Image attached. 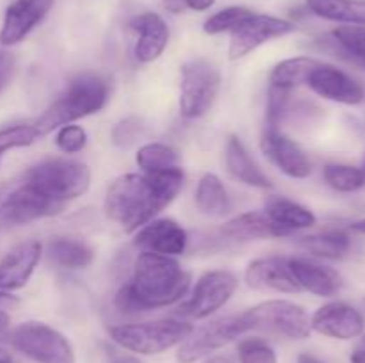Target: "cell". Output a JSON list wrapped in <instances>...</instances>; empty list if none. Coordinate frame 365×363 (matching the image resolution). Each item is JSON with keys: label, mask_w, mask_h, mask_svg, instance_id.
<instances>
[{"label": "cell", "mask_w": 365, "mask_h": 363, "mask_svg": "<svg viewBox=\"0 0 365 363\" xmlns=\"http://www.w3.org/2000/svg\"><path fill=\"white\" fill-rule=\"evenodd\" d=\"M298 244L314 256L339 260L344 258L351 249V238L342 230H328L321 231V233L305 235V237L299 238Z\"/></svg>", "instance_id": "28"}, {"label": "cell", "mask_w": 365, "mask_h": 363, "mask_svg": "<svg viewBox=\"0 0 365 363\" xmlns=\"http://www.w3.org/2000/svg\"><path fill=\"white\" fill-rule=\"evenodd\" d=\"M319 60L312 57H291L273 68L269 75V85L282 89H294L298 85L307 84L310 73L317 68Z\"/></svg>", "instance_id": "29"}, {"label": "cell", "mask_w": 365, "mask_h": 363, "mask_svg": "<svg viewBox=\"0 0 365 363\" xmlns=\"http://www.w3.org/2000/svg\"><path fill=\"white\" fill-rule=\"evenodd\" d=\"M109 100V84L96 73H81L70 80L63 95L38 117L34 123L39 135L50 134L63 125H70L81 117L95 114L106 107Z\"/></svg>", "instance_id": "3"}, {"label": "cell", "mask_w": 365, "mask_h": 363, "mask_svg": "<svg viewBox=\"0 0 365 363\" xmlns=\"http://www.w3.org/2000/svg\"><path fill=\"white\" fill-rule=\"evenodd\" d=\"M128 285L145 312H150L180 301L191 287V274L173 256L141 253Z\"/></svg>", "instance_id": "2"}, {"label": "cell", "mask_w": 365, "mask_h": 363, "mask_svg": "<svg viewBox=\"0 0 365 363\" xmlns=\"http://www.w3.org/2000/svg\"><path fill=\"white\" fill-rule=\"evenodd\" d=\"M9 342L18 352L36 363H77L68 338L56 327L38 320H29L14 327Z\"/></svg>", "instance_id": "6"}, {"label": "cell", "mask_w": 365, "mask_h": 363, "mask_svg": "<svg viewBox=\"0 0 365 363\" xmlns=\"http://www.w3.org/2000/svg\"><path fill=\"white\" fill-rule=\"evenodd\" d=\"M331 36L341 52L365 70V25H342Z\"/></svg>", "instance_id": "31"}, {"label": "cell", "mask_w": 365, "mask_h": 363, "mask_svg": "<svg viewBox=\"0 0 365 363\" xmlns=\"http://www.w3.org/2000/svg\"><path fill=\"white\" fill-rule=\"evenodd\" d=\"M264 212L269 216V219L274 224H278L287 233L312 228L317 221L312 210L307 209L302 203L284 198V196H271V198H267Z\"/></svg>", "instance_id": "24"}, {"label": "cell", "mask_w": 365, "mask_h": 363, "mask_svg": "<svg viewBox=\"0 0 365 363\" xmlns=\"http://www.w3.org/2000/svg\"><path fill=\"white\" fill-rule=\"evenodd\" d=\"M349 228H351L353 231H356V233L365 235V217H364V219H360V221H355V223H353Z\"/></svg>", "instance_id": "46"}, {"label": "cell", "mask_w": 365, "mask_h": 363, "mask_svg": "<svg viewBox=\"0 0 365 363\" xmlns=\"http://www.w3.org/2000/svg\"><path fill=\"white\" fill-rule=\"evenodd\" d=\"M364 305H365V299H364Z\"/></svg>", "instance_id": "52"}, {"label": "cell", "mask_w": 365, "mask_h": 363, "mask_svg": "<svg viewBox=\"0 0 365 363\" xmlns=\"http://www.w3.org/2000/svg\"><path fill=\"white\" fill-rule=\"evenodd\" d=\"M0 363H13V356L4 347H0Z\"/></svg>", "instance_id": "49"}, {"label": "cell", "mask_w": 365, "mask_h": 363, "mask_svg": "<svg viewBox=\"0 0 365 363\" xmlns=\"http://www.w3.org/2000/svg\"><path fill=\"white\" fill-rule=\"evenodd\" d=\"M110 363H141V362L132 358V356H116L114 359H110Z\"/></svg>", "instance_id": "48"}, {"label": "cell", "mask_w": 365, "mask_h": 363, "mask_svg": "<svg viewBox=\"0 0 365 363\" xmlns=\"http://www.w3.org/2000/svg\"><path fill=\"white\" fill-rule=\"evenodd\" d=\"M298 363H324V362H321V359L316 358V356L309 354V352H302V354L298 356Z\"/></svg>", "instance_id": "44"}, {"label": "cell", "mask_w": 365, "mask_h": 363, "mask_svg": "<svg viewBox=\"0 0 365 363\" xmlns=\"http://www.w3.org/2000/svg\"><path fill=\"white\" fill-rule=\"evenodd\" d=\"M260 148L266 159L289 178H309L312 174V162L302 146L291 137L282 134L278 128H264Z\"/></svg>", "instance_id": "13"}, {"label": "cell", "mask_w": 365, "mask_h": 363, "mask_svg": "<svg viewBox=\"0 0 365 363\" xmlns=\"http://www.w3.org/2000/svg\"><path fill=\"white\" fill-rule=\"evenodd\" d=\"M43 255L39 241H25L14 246L0 262V290H18L31 280Z\"/></svg>", "instance_id": "19"}, {"label": "cell", "mask_w": 365, "mask_h": 363, "mask_svg": "<svg viewBox=\"0 0 365 363\" xmlns=\"http://www.w3.org/2000/svg\"><path fill=\"white\" fill-rule=\"evenodd\" d=\"M24 184L53 201L66 203L86 194L91 184V171L84 162L68 159H48L25 173Z\"/></svg>", "instance_id": "5"}, {"label": "cell", "mask_w": 365, "mask_h": 363, "mask_svg": "<svg viewBox=\"0 0 365 363\" xmlns=\"http://www.w3.org/2000/svg\"><path fill=\"white\" fill-rule=\"evenodd\" d=\"M324 182L337 192H356L365 185V171L346 164H328L323 171Z\"/></svg>", "instance_id": "32"}, {"label": "cell", "mask_w": 365, "mask_h": 363, "mask_svg": "<svg viewBox=\"0 0 365 363\" xmlns=\"http://www.w3.org/2000/svg\"><path fill=\"white\" fill-rule=\"evenodd\" d=\"M192 324L185 320L160 319L152 322L110 326L109 337L125 351L152 356L180 345L192 333Z\"/></svg>", "instance_id": "4"}, {"label": "cell", "mask_w": 365, "mask_h": 363, "mask_svg": "<svg viewBox=\"0 0 365 363\" xmlns=\"http://www.w3.org/2000/svg\"><path fill=\"white\" fill-rule=\"evenodd\" d=\"M245 281L253 290H273L284 292V294L302 292L291 273L289 258H282V256H264V258L253 260L246 267Z\"/></svg>", "instance_id": "18"}, {"label": "cell", "mask_w": 365, "mask_h": 363, "mask_svg": "<svg viewBox=\"0 0 365 363\" xmlns=\"http://www.w3.org/2000/svg\"><path fill=\"white\" fill-rule=\"evenodd\" d=\"M246 315L253 330H266L291 340H305L312 333V324L307 310L285 299L260 302L246 310Z\"/></svg>", "instance_id": "9"}, {"label": "cell", "mask_w": 365, "mask_h": 363, "mask_svg": "<svg viewBox=\"0 0 365 363\" xmlns=\"http://www.w3.org/2000/svg\"><path fill=\"white\" fill-rule=\"evenodd\" d=\"M20 299L16 295H13L7 290H0V312H6V310H13L14 306H18Z\"/></svg>", "instance_id": "41"}, {"label": "cell", "mask_w": 365, "mask_h": 363, "mask_svg": "<svg viewBox=\"0 0 365 363\" xmlns=\"http://www.w3.org/2000/svg\"><path fill=\"white\" fill-rule=\"evenodd\" d=\"M237 285V278L230 270H209L200 276L192 288L191 298L180 306L178 313L191 319H205L227 305Z\"/></svg>", "instance_id": "10"}, {"label": "cell", "mask_w": 365, "mask_h": 363, "mask_svg": "<svg viewBox=\"0 0 365 363\" xmlns=\"http://www.w3.org/2000/svg\"><path fill=\"white\" fill-rule=\"evenodd\" d=\"M130 28L138 32L134 56L139 63H153L163 56L170 41V28L157 13H143L130 20Z\"/></svg>", "instance_id": "20"}, {"label": "cell", "mask_w": 365, "mask_h": 363, "mask_svg": "<svg viewBox=\"0 0 365 363\" xmlns=\"http://www.w3.org/2000/svg\"><path fill=\"white\" fill-rule=\"evenodd\" d=\"M221 88V75L207 60H189L180 70V114L187 120L203 116L212 107Z\"/></svg>", "instance_id": "7"}, {"label": "cell", "mask_w": 365, "mask_h": 363, "mask_svg": "<svg viewBox=\"0 0 365 363\" xmlns=\"http://www.w3.org/2000/svg\"><path fill=\"white\" fill-rule=\"evenodd\" d=\"M9 327V315L6 312H0V335Z\"/></svg>", "instance_id": "47"}, {"label": "cell", "mask_w": 365, "mask_h": 363, "mask_svg": "<svg viewBox=\"0 0 365 363\" xmlns=\"http://www.w3.org/2000/svg\"><path fill=\"white\" fill-rule=\"evenodd\" d=\"M221 235L230 241H257V238H282L287 231L269 219L266 212L239 214L221 226Z\"/></svg>", "instance_id": "22"}, {"label": "cell", "mask_w": 365, "mask_h": 363, "mask_svg": "<svg viewBox=\"0 0 365 363\" xmlns=\"http://www.w3.org/2000/svg\"><path fill=\"white\" fill-rule=\"evenodd\" d=\"M312 331L335 340H353L364 333L365 317L355 306L331 301L316 310L310 317Z\"/></svg>", "instance_id": "14"}, {"label": "cell", "mask_w": 365, "mask_h": 363, "mask_svg": "<svg viewBox=\"0 0 365 363\" xmlns=\"http://www.w3.org/2000/svg\"><path fill=\"white\" fill-rule=\"evenodd\" d=\"M114 306H116L121 313H145V308H143L141 302H139L138 298L134 295L128 281L125 285H121L120 290L116 292Z\"/></svg>", "instance_id": "39"}, {"label": "cell", "mask_w": 365, "mask_h": 363, "mask_svg": "<svg viewBox=\"0 0 365 363\" xmlns=\"http://www.w3.org/2000/svg\"><path fill=\"white\" fill-rule=\"evenodd\" d=\"M316 16L348 25H365V0H307Z\"/></svg>", "instance_id": "27"}, {"label": "cell", "mask_w": 365, "mask_h": 363, "mask_svg": "<svg viewBox=\"0 0 365 363\" xmlns=\"http://www.w3.org/2000/svg\"><path fill=\"white\" fill-rule=\"evenodd\" d=\"M253 330L248 315L239 313V315L221 317L212 320L205 326L192 330V333L180 344L177 352V359L180 363H195L198 359L205 358L210 352L225 347L235 338L245 335L246 331Z\"/></svg>", "instance_id": "8"}, {"label": "cell", "mask_w": 365, "mask_h": 363, "mask_svg": "<svg viewBox=\"0 0 365 363\" xmlns=\"http://www.w3.org/2000/svg\"><path fill=\"white\" fill-rule=\"evenodd\" d=\"M164 7H166L170 13L178 14L182 11L187 9V0H164Z\"/></svg>", "instance_id": "42"}, {"label": "cell", "mask_w": 365, "mask_h": 363, "mask_svg": "<svg viewBox=\"0 0 365 363\" xmlns=\"http://www.w3.org/2000/svg\"><path fill=\"white\" fill-rule=\"evenodd\" d=\"M364 171H365V162H364Z\"/></svg>", "instance_id": "51"}, {"label": "cell", "mask_w": 365, "mask_h": 363, "mask_svg": "<svg viewBox=\"0 0 365 363\" xmlns=\"http://www.w3.org/2000/svg\"><path fill=\"white\" fill-rule=\"evenodd\" d=\"M289 267L302 290L317 298H334L342 288V276L331 267L309 258H289Z\"/></svg>", "instance_id": "21"}, {"label": "cell", "mask_w": 365, "mask_h": 363, "mask_svg": "<svg viewBox=\"0 0 365 363\" xmlns=\"http://www.w3.org/2000/svg\"><path fill=\"white\" fill-rule=\"evenodd\" d=\"M216 0H187V9L207 11L214 6Z\"/></svg>", "instance_id": "43"}, {"label": "cell", "mask_w": 365, "mask_h": 363, "mask_svg": "<svg viewBox=\"0 0 365 363\" xmlns=\"http://www.w3.org/2000/svg\"><path fill=\"white\" fill-rule=\"evenodd\" d=\"M14 73V57L0 50V93L7 88Z\"/></svg>", "instance_id": "40"}, {"label": "cell", "mask_w": 365, "mask_h": 363, "mask_svg": "<svg viewBox=\"0 0 365 363\" xmlns=\"http://www.w3.org/2000/svg\"><path fill=\"white\" fill-rule=\"evenodd\" d=\"M195 201L200 212L209 217H223L232 209L230 196L221 178L214 173H207L200 178Z\"/></svg>", "instance_id": "25"}, {"label": "cell", "mask_w": 365, "mask_h": 363, "mask_svg": "<svg viewBox=\"0 0 365 363\" xmlns=\"http://www.w3.org/2000/svg\"><path fill=\"white\" fill-rule=\"evenodd\" d=\"M135 162L145 173L170 169L178 166V153L171 146L163 142H148L135 153Z\"/></svg>", "instance_id": "30"}, {"label": "cell", "mask_w": 365, "mask_h": 363, "mask_svg": "<svg viewBox=\"0 0 365 363\" xmlns=\"http://www.w3.org/2000/svg\"><path fill=\"white\" fill-rule=\"evenodd\" d=\"M56 144L64 153H78L88 144V132L81 125H63L57 130Z\"/></svg>", "instance_id": "37"}, {"label": "cell", "mask_w": 365, "mask_h": 363, "mask_svg": "<svg viewBox=\"0 0 365 363\" xmlns=\"http://www.w3.org/2000/svg\"><path fill=\"white\" fill-rule=\"evenodd\" d=\"M225 162H227V169L232 177L241 184L250 185V187L257 189H271L269 178L266 177L259 164L252 159L250 152L246 149L245 142L237 137L232 135L227 142V149H225Z\"/></svg>", "instance_id": "23"}, {"label": "cell", "mask_w": 365, "mask_h": 363, "mask_svg": "<svg viewBox=\"0 0 365 363\" xmlns=\"http://www.w3.org/2000/svg\"><path fill=\"white\" fill-rule=\"evenodd\" d=\"M145 125L138 117H125L113 128V141L120 148H128L143 135Z\"/></svg>", "instance_id": "38"}, {"label": "cell", "mask_w": 365, "mask_h": 363, "mask_svg": "<svg viewBox=\"0 0 365 363\" xmlns=\"http://www.w3.org/2000/svg\"><path fill=\"white\" fill-rule=\"evenodd\" d=\"M63 209L64 203L53 201L31 185L24 184L0 203V228L29 224L43 217L56 216L63 212Z\"/></svg>", "instance_id": "12"}, {"label": "cell", "mask_w": 365, "mask_h": 363, "mask_svg": "<svg viewBox=\"0 0 365 363\" xmlns=\"http://www.w3.org/2000/svg\"><path fill=\"white\" fill-rule=\"evenodd\" d=\"M237 356L241 363H278L274 349L259 337L245 338L239 342Z\"/></svg>", "instance_id": "35"}, {"label": "cell", "mask_w": 365, "mask_h": 363, "mask_svg": "<svg viewBox=\"0 0 365 363\" xmlns=\"http://www.w3.org/2000/svg\"><path fill=\"white\" fill-rule=\"evenodd\" d=\"M41 137L39 132L36 130L34 125H13V127H7L0 130V160L6 155L9 149L14 148H25V146H31L32 142H36Z\"/></svg>", "instance_id": "34"}, {"label": "cell", "mask_w": 365, "mask_h": 363, "mask_svg": "<svg viewBox=\"0 0 365 363\" xmlns=\"http://www.w3.org/2000/svg\"><path fill=\"white\" fill-rule=\"evenodd\" d=\"M182 185L184 171L178 166L155 173L123 174L107 189L103 210L113 223L132 233L163 212L177 198Z\"/></svg>", "instance_id": "1"}, {"label": "cell", "mask_w": 365, "mask_h": 363, "mask_svg": "<svg viewBox=\"0 0 365 363\" xmlns=\"http://www.w3.org/2000/svg\"><path fill=\"white\" fill-rule=\"evenodd\" d=\"M48 258L63 269H86L93 263L95 255L86 242L78 238L57 237L46 246Z\"/></svg>", "instance_id": "26"}, {"label": "cell", "mask_w": 365, "mask_h": 363, "mask_svg": "<svg viewBox=\"0 0 365 363\" xmlns=\"http://www.w3.org/2000/svg\"><path fill=\"white\" fill-rule=\"evenodd\" d=\"M349 362H351V363H365V349H356V351H353Z\"/></svg>", "instance_id": "45"}, {"label": "cell", "mask_w": 365, "mask_h": 363, "mask_svg": "<svg viewBox=\"0 0 365 363\" xmlns=\"http://www.w3.org/2000/svg\"><path fill=\"white\" fill-rule=\"evenodd\" d=\"M307 85L321 98L344 105H359L365 98V89L356 78L331 64L319 63L310 73Z\"/></svg>", "instance_id": "15"}, {"label": "cell", "mask_w": 365, "mask_h": 363, "mask_svg": "<svg viewBox=\"0 0 365 363\" xmlns=\"http://www.w3.org/2000/svg\"><path fill=\"white\" fill-rule=\"evenodd\" d=\"M205 363H230V362H228V359L225 358V356H214V358L207 359Z\"/></svg>", "instance_id": "50"}, {"label": "cell", "mask_w": 365, "mask_h": 363, "mask_svg": "<svg viewBox=\"0 0 365 363\" xmlns=\"http://www.w3.org/2000/svg\"><path fill=\"white\" fill-rule=\"evenodd\" d=\"M296 31V25L284 18L269 16V14L252 13L245 21L237 25L230 32V46H228V57L237 60L252 53L264 43L273 41L277 38L291 34Z\"/></svg>", "instance_id": "11"}, {"label": "cell", "mask_w": 365, "mask_h": 363, "mask_svg": "<svg viewBox=\"0 0 365 363\" xmlns=\"http://www.w3.org/2000/svg\"><path fill=\"white\" fill-rule=\"evenodd\" d=\"M134 246L141 253L178 256L187 248V231L170 217H160L139 228Z\"/></svg>", "instance_id": "16"}, {"label": "cell", "mask_w": 365, "mask_h": 363, "mask_svg": "<svg viewBox=\"0 0 365 363\" xmlns=\"http://www.w3.org/2000/svg\"><path fill=\"white\" fill-rule=\"evenodd\" d=\"M291 105V89H282L269 85V96H267L266 110V127L280 128L282 121L285 120Z\"/></svg>", "instance_id": "36"}, {"label": "cell", "mask_w": 365, "mask_h": 363, "mask_svg": "<svg viewBox=\"0 0 365 363\" xmlns=\"http://www.w3.org/2000/svg\"><path fill=\"white\" fill-rule=\"evenodd\" d=\"M53 2L56 0H14L4 14L0 43L4 46H13L24 41L32 28L50 13Z\"/></svg>", "instance_id": "17"}, {"label": "cell", "mask_w": 365, "mask_h": 363, "mask_svg": "<svg viewBox=\"0 0 365 363\" xmlns=\"http://www.w3.org/2000/svg\"><path fill=\"white\" fill-rule=\"evenodd\" d=\"M252 13H253L252 9H248V7H242V6L225 7V9H221L220 13L212 14V16H210L209 20L203 23V31L210 36L223 34V32H232L239 23H241V21H245Z\"/></svg>", "instance_id": "33"}]
</instances>
